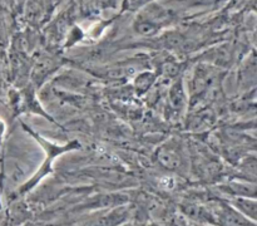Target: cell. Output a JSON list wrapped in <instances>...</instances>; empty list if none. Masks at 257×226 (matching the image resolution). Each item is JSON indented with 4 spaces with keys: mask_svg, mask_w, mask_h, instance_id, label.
I'll return each instance as SVG.
<instances>
[{
    "mask_svg": "<svg viewBox=\"0 0 257 226\" xmlns=\"http://www.w3.org/2000/svg\"><path fill=\"white\" fill-rule=\"evenodd\" d=\"M157 161L167 170H180L183 166V151L176 141H170L161 146L157 151Z\"/></svg>",
    "mask_w": 257,
    "mask_h": 226,
    "instance_id": "6da1fadb",
    "label": "cell"
},
{
    "mask_svg": "<svg viewBox=\"0 0 257 226\" xmlns=\"http://www.w3.org/2000/svg\"><path fill=\"white\" fill-rule=\"evenodd\" d=\"M130 211L124 206H119L105 213L94 216L80 226H119L127 221Z\"/></svg>",
    "mask_w": 257,
    "mask_h": 226,
    "instance_id": "7a4b0ae2",
    "label": "cell"
},
{
    "mask_svg": "<svg viewBox=\"0 0 257 226\" xmlns=\"http://www.w3.org/2000/svg\"><path fill=\"white\" fill-rule=\"evenodd\" d=\"M228 205L232 206L236 211L243 215L245 217H247L248 220L256 221V200L255 197H240V196H235L233 198H231Z\"/></svg>",
    "mask_w": 257,
    "mask_h": 226,
    "instance_id": "3957f363",
    "label": "cell"
},
{
    "mask_svg": "<svg viewBox=\"0 0 257 226\" xmlns=\"http://www.w3.org/2000/svg\"><path fill=\"white\" fill-rule=\"evenodd\" d=\"M226 191L230 192V195L240 196V197H255L256 187L255 183L251 182H230L226 187Z\"/></svg>",
    "mask_w": 257,
    "mask_h": 226,
    "instance_id": "277c9868",
    "label": "cell"
},
{
    "mask_svg": "<svg viewBox=\"0 0 257 226\" xmlns=\"http://www.w3.org/2000/svg\"><path fill=\"white\" fill-rule=\"evenodd\" d=\"M150 226H152V225H150Z\"/></svg>",
    "mask_w": 257,
    "mask_h": 226,
    "instance_id": "5b68a950",
    "label": "cell"
}]
</instances>
